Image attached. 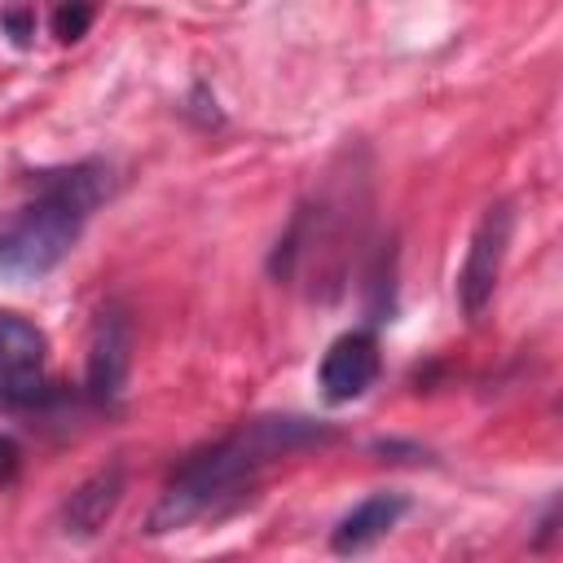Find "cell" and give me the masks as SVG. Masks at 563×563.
Here are the masks:
<instances>
[{
	"instance_id": "1",
	"label": "cell",
	"mask_w": 563,
	"mask_h": 563,
	"mask_svg": "<svg viewBox=\"0 0 563 563\" xmlns=\"http://www.w3.org/2000/svg\"><path fill=\"white\" fill-rule=\"evenodd\" d=\"M334 431L325 422L312 418H295V413H268V418H251L238 431H229L224 440H216L211 449L194 453L189 462L176 466V475L167 479V488L158 493L154 510H150V532H176L189 519L216 510L229 497H242V488L255 484V475L308 444L330 440Z\"/></svg>"
},
{
	"instance_id": "2",
	"label": "cell",
	"mask_w": 563,
	"mask_h": 563,
	"mask_svg": "<svg viewBox=\"0 0 563 563\" xmlns=\"http://www.w3.org/2000/svg\"><path fill=\"white\" fill-rule=\"evenodd\" d=\"M110 180L97 163H75L66 172H44L31 202H22L0 224V277L35 282L53 273L79 242L92 207L106 198Z\"/></svg>"
},
{
	"instance_id": "3",
	"label": "cell",
	"mask_w": 563,
	"mask_h": 563,
	"mask_svg": "<svg viewBox=\"0 0 563 563\" xmlns=\"http://www.w3.org/2000/svg\"><path fill=\"white\" fill-rule=\"evenodd\" d=\"M48 387V339L22 312H0V405L31 409Z\"/></svg>"
},
{
	"instance_id": "4",
	"label": "cell",
	"mask_w": 563,
	"mask_h": 563,
	"mask_svg": "<svg viewBox=\"0 0 563 563\" xmlns=\"http://www.w3.org/2000/svg\"><path fill=\"white\" fill-rule=\"evenodd\" d=\"M510 229H515V216H510L506 202H497V207H488L479 216V224L471 233V246H466V260H462V273H457V299H462L466 317H479L484 303L493 299L501 264H506Z\"/></svg>"
},
{
	"instance_id": "5",
	"label": "cell",
	"mask_w": 563,
	"mask_h": 563,
	"mask_svg": "<svg viewBox=\"0 0 563 563\" xmlns=\"http://www.w3.org/2000/svg\"><path fill=\"white\" fill-rule=\"evenodd\" d=\"M383 369V352H378V334L374 330H343L325 356H321V369H317V387L330 405H347L356 396H365L374 387Z\"/></svg>"
},
{
	"instance_id": "6",
	"label": "cell",
	"mask_w": 563,
	"mask_h": 563,
	"mask_svg": "<svg viewBox=\"0 0 563 563\" xmlns=\"http://www.w3.org/2000/svg\"><path fill=\"white\" fill-rule=\"evenodd\" d=\"M128 365H132V325L123 317V308H101L92 321V339H88V391L97 400H114L128 383Z\"/></svg>"
},
{
	"instance_id": "7",
	"label": "cell",
	"mask_w": 563,
	"mask_h": 563,
	"mask_svg": "<svg viewBox=\"0 0 563 563\" xmlns=\"http://www.w3.org/2000/svg\"><path fill=\"white\" fill-rule=\"evenodd\" d=\"M123 497V462H110L101 471H92L66 501H62V532L66 537H92L106 528V519L114 515Z\"/></svg>"
},
{
	"instance_id": "8",
	"label": "cell",
	"mask_w": 563,
	"mask_h": 563,
	"mask_svg": "<svg viewBox=\"0 0 563 563\" xmlns=\"http://www.w3.org/2000/svg\"><path fill=\"white\" fill-rule=\"evenodd\" d=\"M405 510H409V501H405L400 493H374V497L356 501V506L334 523L330 550H334V554H361V550L378 545V541L405 519Z\"/></svg>"
},
{
	"instance_id": "9",
	"label": "cell",
	"mask_w": 563,
	"mask_h": 563,
	"mask_svg": "<svg viewBox=\"0 0 563 563\" xmlns=\"http://www.w3.org/2000/svg\"><path fill=\"white\" fill-rule=\"evenodd\" d=\"M88 22H92V9H84V4L57 9V13H53V35H57V40H79V35L88 31Z\"/></svg>"
},
{
	"instance_id": "10",
	"label": "cell",
	"mask_w": 563,
	"mask_h": 563,
	"mask_svg": "<svg viewBox=\"0 0 563 563\" xmlns=\"http://www.w3.org/2000/svg\"><path fill=\"white\" fill-rule=\"evenodd\" d=\"M18 475V444L9 435H0V488Z\"/></svg>"
}]
</instances>
